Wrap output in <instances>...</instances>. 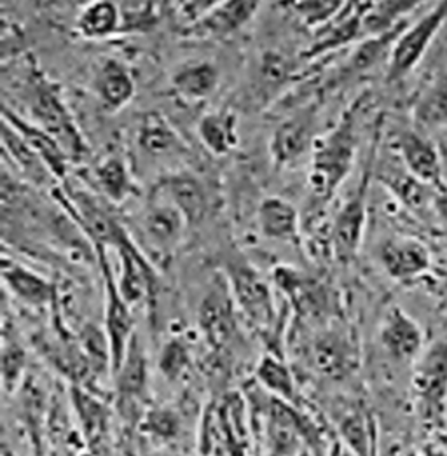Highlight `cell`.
I'll return each instance as SVG.
<instances>
[{"label":"cell","mask_w":447,"mask_h":456,"mask_svg":"<svg viewBox=\"0 0 447 456\" xmlns=\"http://www.w3.org/2000/svg\"><path fill=\"white\" fill-rule=\"evenodd\" d=\"M369 93L360 94L345 110L337 125L316 140L312 151L310 191L314 201L323 207L348 179L358 151V116Z\"/></svg>","instance_id":"cell-1"},{"label":"cell","mask_w":447,"mask_h":456,"mask_svg":"<svg viewBox=\"0 0 447 456\" xmlns=\"http://www.w3.org/2000/svg\"><path fill=\"white\" fill-rule=\"evenodd\" d=\"M28 70L27 105L32 123L56 138L69 154L70 161L85 159L90 154V147L79 132L58 86L37 65L32 63Z\"/></svg>","instance_id":"cell-2"},{"label":"cell","mask_w":447,"mask_h":456,"mask_svg":"<svg viewBox=\"0 0 447 456\" xmlns=\"http://www.w3.org/2000/svg\"><path fill=\"white\" fill-rule=\"evenodd\" d=\"M379 135H381V123L378 125L374 142L370 145V152L367 158V165H365V170L362 172L357 187L354 189L352 196L337 212L329 231V250L332 257L341 265H350L357 257L362 240H363V231L367 223V200H369V189H370V181H372L376 159H378Z\"/></svg>","instance_id":"cell-3"},{"label":"cell","mask_w":447,"mask_h":456,"mask_svg":"<svg viewBox=\"0 0 447 456\" xmlns=\"http://www.w3.org/2000/svg\"><path fill=\"white\" fill-rule=\"evenodd\" d=\"M412 392L423 421L443 428L447 419V339L432 343L416 361Z\"/></svg>","instance_id":"cell-4"},{"label":"cell","mask_w":447,"mask_h":456,"mask_svg":"<svg viewBox=\"0 0 447 456\" xmlns=\"http://www.w3.org/2000/svg\"><path fill=\"white\" fill-rule=\"evenodd\" d=\"M224 276L238 312H241L256 329L269 332L278 319V312L268 280L243 259L227 261Z\"/></svg>","instance_id":"cell-5"},{"label":"cell","mask_w":447,"mask_h":456,"mask_svg":"<svg viewBox=\"0 0 447 456\" xmlns=\"http://www.w3.org/2000/svg\"><path fill=\"white\" fill-rule=\"evenodd\" d=\"M447 21V0L434 4L416 21L409 23L395 41L388 58L386 81L397 83L407 77L425 58L434 39Z\"/></svg>","instance_id":"cell-6"},{"label":"cell","mask_w":447,"mask_h":456,"mask_svg":"<svg viewBox=\"0 0 447 456\" xmlns=\"http://www.w3.org/2000/svg\"><path fill=\"white\" fill-rule=\"evenodd\" d=\"M98 265L103 276V289H105V312H103V330L110 348V361H112V374L123 364L128 346L134 339V320L132 314V305L125 299L118 287V280L110 270L107 252H96Z\"/></svg>","instance_id":"cell-7"},{"label":"cell","mask_w":447,"mask_h":456,"mask_svg":"<svg viewBox=\"0 0 447 456\" xmlns=\"http://www.w3.org/2000/svg\"><path fill=\"white\" fill-rule=\"evenodd\" d=\"M320 112L318 107L310 103L285 121H281L269 142V152L274 167L283 168L299 161L308 151H313L318 140Z\"/></svg>","instance_id":"cell-8"},{"label":"cell","mask_w":447,"mask_h":456,"mask_svg":"<svg viewBox=\"0 0 447 456\" xmlns=\"http://www.w3.org/2000/svg\"><path fill=\"white\" fill-rule=\"evenodd\" d=\"M236 308L225 276L224 280L217 276L205 292L198 310L199 329L215 350L224 348L236 332Z\"/></svg>","instance_id":"cell-9"},{"label":"cell","mask_w":447,"mask_h":456,"mask_svg":"<svg viewBox=\"0 0 447 456\" xmlns=\"http://www.w3.org/2000/svg\"><path fill=\"white\" fill-rule=\"evenodd\" d=\"M189 228L179 210L158 194H152L140 216V231L159 256H170L177 250Z\"/></svg>","instance_id":"cell-10"},{"label":"cell","mask_w":447,"mask_h":456,"mask_svg":"<svg viewBox=\"0 0 447 456\" xmlns=\"http://www.w3.org/2000/svg\"><path fill=\"white\" fill-rule=\"evenodd\" d=\"M367 4L369 2H345L343 9L327 25L314 30L312 45L299 54V60L313 61L352 43L363 41L362 20Z\"/></svg>","instance_id":"cell-11"},{"label":"cell","mask_w":447,"mask_h":456,"mask_svg":"<svg viewBox=\"0 0 447 456\" xmlns=\"http://www.w3.org/2000/svg\"><path fill=\"white\" fill-rule=\"evenodd\" d=\"M395 149L401 163L414 179L435 191L446 189L441 147L430 138L418 130H401L395 137Z\"/></svg>","instance_id":"cell-12"},{"label":"cell","mask_w":447,"mask_h":456,"mask_svg":"<svg viewBox=\"0 0 447 456\" xmlns=\"http://www.w3.org/2000/svg\"><path fill=\"white\" fill-rule=\"evenodd\" d=\"M259 7L261 4L254 0L214 2L194 25L182 28V36L196 41L229 37L250 23Z\"/></svg>","instance_id":"cell-13"},{"label":"cell","mask_w":447,"mask_h":456,"mask_svg":"<svg viewBox=\"0 0 447 456\" xmlns=\"http://www.w3.org/2000/svg\"><path fill=\"white\" fill-rule=\"evenodd\" d=\"M114 250L118 252L121 265L118 287L125 299L132 306L149 301L158 287V274L152 263L145 257L128 232L119 240Z\"/></svg>","instance_id":"cell-14"},{"label":"cell","mask_w":447,"mask_h":456,"mask_svg":"<svg viewBox=\"0 0 447 456\" xmlns=\"http://www.w3.org/2000/svg\"><path fill=\"white\" fill-rule=\"evenodd\" d=\"M312 364L320 376L345 379L358 367V346L354 336L343 329H327L314 338Z\"/></svg>","instance_id":"cell-15"},{"label":"cell","mask_w":447,"mask_h":456,"mask_svg":"<svg viewBox=\"0 0 447 456\" xmlns=\"http://www.w3.org/2000/svg\"><path fill=\"white\" fill-rule=\"evenodd\" d=\"M379 343L397 362H412L425 352V334L419 323L401 306H390L379 327Z\"/></svg>","instance_id":"cell-16"},{"label":"cell","mask_w":447,"mask_h":456,"mask_svg":"<svg viewBox=\"0 0 447 456\" xmlns=\"http://www.w3.org/2000/svg\"><path fill=\"white\" fill-rule=\"evenodd\" d=\"M379 263L390 278L410 281L430 270L432 252L414 236H395L379 247Z\"/></svg>","instance_id":"cell-17"},{"label":"cell","mask_w":447,"mask_h":456,"mask_svg":"<svg viewBox=\"0 0 447 456\" xmlns=\"http://www.w3.org/2000/svg\"><path fill=\"white\" fill-rule=\"evenodd\" d=\"M152 194H158L172 203L185 217L189 228L199 224L208 212V194L205 185L198 177L187 172L161 177L154 185Z\"/></svg>","instance_id":"cell-18"},{"label":"cell","mask_w":447,"mask_h":456,"mask_svg":"<svg viewBox=\"0 0 447 456\" xmlns=\"http://www.w3.org/2000/svg\"><path fill=\"white\" fill-rule=\"evenodd\" d=\"M276 287L290 301L292 308L303 317L321 319L329 314V290L306 274L299 273L292 268L280 266L272 273Z\"/></svg>","instance_id":"cell-19"},{"label":"cell","mask_w":447,"mask_h":456,"mask_svg":"<svg viewBox=\"0 0 447 456\" xmlns=\"http://www.w3.org/2000/svg\"><path fill=\"white\" fill-rule=\"evenodd\" d=\"M2 121L11 125L21 137L28 142V145L39 154V158L45 161L47 170L53 174L56 181H61V183L67 181L70 158L65 152V149L58 143L56 138L51 137L47 132L39 128L37 125H34L32 121L16 114L5 103L2 105Z\"/></svg>","instance_id":"cell-20"},{"label":"cell","mask_w":447,"mask_h":456,"mask_svg":"<svg viewBox=\"0 0 447 456\" xmlns=\"http://www.w3.org/2000/svg\"><path fill=\"white\" fill-rule=\"evenodd\" d=\"M119 406L134 414L147 395L149 387V364L138 334H134L123 364L114 372Z\"/></svg>","instance_id":"cell-21"},{"label":"cell","mask_w":447,"mask_h":456,"mask_svg":"<svg viewBox=\"0 0 447 456\" xmlns=\"http://www.w3.org/2000/svg\"><path fill=\"white\" fill-rule=\"evenodd\" d=\"M94 94L107 112H119L125 109L136 93L134 74L121 60H103L93 79Z\"/></svg>","instance_id":"cell-22"},{"label":"cell","mask_w":447,"mask_h":456,"mask_svg":"<svg viewBox=\"0 0 447 456\" xmlns=\"http://www.w3.org/2000/svg\"><path fill=\"white\" fill-rule=\"evenodd\" d=\"M2 278L7 290L27 306L45 308L56 301V289L47 278L7 257L2 263Z\"/></svg>","instance_id":"cell-23"},{"label":"cell","mask_w":447,"mask_h":456,"mask_svg":"<svg viewBox=\"0 0 447 456\" xmlns=\"http://www.w3.org/2000/svg\"><path fill=\"white\" fill-rule=\"evenodd\" d=\"M136 142L150 158H168L185 151V143L177 130L159 110H149L142 116Z\"/></svg>","instance_id":"cell-24"},{"label":"cell","mask_w":447,"mask_h":456,"mask_svg":"<svg viewBox=\"0 0 447 456\" xmlns=\"http://www.w3.org/2000/svg\"><path fill=\"white\" fill-rule=\"evenodd\" d=\"M261 232L274 241L297 243L301 234V219L297 208L285 198L269 196L261 201L257 210Z\"/></svg>","instance_id":"cell-25"},{"label":"cell","mask_w":447,"mask_h":456,"mask_svg":"<svg viewBox=\"0 0 447 456\" xmlns=\"http://www.w3.org/2000/svg\"><path fill=\"white\" fill-rule=\"evenodd\" d=\"M221 70L212 61H189L172 76V88L187 102H205L217 92Z\"/></svg>","instance_id":"cell-26"},{"label":"cell","mask_w":447,"mask_h":456,"mask_svg":"<svg viewBox=\"0 0 447 456\" xmlns=\"http://www.w3.org/2000/svg\"><path fill=\"white\" fill-rule=\"evenodd\" d=\"M2 145L5 154L12 159V165H16V168L25 175L27 181L36 183L37 187L54 189L56 179L47 170L45 161L28 145V142L5 121H2Z\"/></svg>","instance_id":"cell-27"},{"label":"cell","mask_w":447,"mask_h":456,"mask_svg":"<svg viewBox=\"0 0 447 456\" xmlns=\"http://www.w3.org/2000/svg\"><path fill=\"white\" fill-rule=\"evenodd\" d=\"M257 385L276 399L299 408V390L289 364L276 354H266L256 367Z\"/></svg>","instance_id":"cell-28"},{"label":"cell","mask_w":447,"mask_h":456,"mask_svg":"<svg viewBox=\"0 0 447 456\" xmlns=\"http://www.w3.org/2000/svg\"><path fill=\"white\" fill-rule=\"evenodd\" d=\"M198 137L214 156L231 154L240 142L238 116L232 110L205 114L198 123Z\"/></svg>","instance_id":"cell-29"},{"label":"cell","mask_w":447,"mask_h":456,"mask_svg":"<svg viewBox=\"0 0 447 456\" xmlns=\"http://www.w3.org/2000/svg\"><path fill=\"white\" fill-rule=\"evenodd\" d=\"M76 30L88 41H102L121 34L119 4L109 0L86 4L77 14Z\"/></svg>","instance_id":"cell-30"},{"label":"cell","mask_w":447,"mask_h":456,"mask_svg":"<svg viewBox=\"0 0 447 456\" xmlns=\"http://www.w3.org/2000/svg\"><path fill=\"white\" fill-rule=\"evenodd\" d=\"M423 4L409 0H385V2H369L362 20L363 39L385 36L402 23L419 9Z\"/></svg>","instance_id":"cell-31"},{"label":"cell","mask_w":447,"mask_h":456,"mask_svg":"<svg viewBox=\"0 0 447 456\" xmlns=\"http://www.w3.org/2000/svg\"><path fill=\"white\" fill-rule=\"evenodd\" d=\"M376 168L383 170L378 175V179L381 181V183H385L394 192V196H397L403 205L409 207L410 210L421 212L425 207L434 205L437 191L432 189L430 185L419 183L418 179H414L405 170L402 163H401V167H392V168H388L385 165L383 167L376 165Z\"/></svg>","instance_id":"cell-32"},{"label":"cell","mask_w":447,"mask_h":456,"mask_svg":"<svg viewBox=\"0 0 447 456\" xmlns=\"http://www.w3.org/2000/svg\"><path fill=\"white\" fill-rule=\"evenodd\" d=\"M94 179L98 183L100 192L110 201V203H123L126 201L134 191V179L128 170L126 161L118 156H107L96 165Z\"/></svg>","instance_id":"cell-33"},{"label":"cell","mask_w":447,"mask_h":456,"mask_svg":"<svg viewBox=\"0 0 447 456\" xmlns=\"http://www.w3.org/2000/svg\"><path fill=\"white\" fill-rule=\"evenodd\" d=\"M337 430L350 455H374V428L365 411L360 408L345 411L337 423Z\"/></svg>","instance_id":"cell-34"},{"label":"cell","mask_w":447,"mask_h":456,"mask_svg":"<svg viewBox=\"0 0 447 456\" xmlns=\"http://www.w3.org/2000/svg\"><path fill=\"white\" fill-rule=\"evenodd\" d=\"M414 119L428 130L447 128V74L434 81L414 105Z\"/></svg>","instance_id":"cell-35"},{"label":"cell","mask_w":447,"mask_h":456,"mask_svg":"<svg viewBox=\"0 0 447 456\" xmlns=\"http://www.w3.org/2000/svg\"><path fill=\"white\" fill-rule=\"evenodd\" d=\"M409 25V21L402 23L401 27H397L395 30L385 34V36H378V37H369L358 43V46L354 49V53L350 54L345 72L346 74H358V72H365L369 69H372L374 65H378L383 56L388 54L394 49L395 41L399 39V36L402 34L403 28Z\"/></svg>","instance_id":"cell-36"},{"label":"cell","mask_w":447,"mask_h":456,"mask_svg":"<svg viewBox=\"0 0 447 456\" xmlns=\"http://www.w3.org/2000/svg\"><path fill=\"white\" fill-rule=\"evenodd\" d=\"M345 2L334 0H303V2H285L280 4V9H285L297 21L308 27L312 32L327 25L341 9Z\"/></svg>","instance_id":"cell-37"},{"label":"cell","mask_w":447,"mask_h":456,"mask_svg":"<svg viewBox=\"0 0 447 456\" xmlns=\"http://www.w3.org/2000/svg\"><path fill=\"white\" fill-rule=\"evenodd\" d=\"M27 354L25 348L12 338L4 334L2 346V385L5 394H14L25 381Z\"/></svg>","instance_id":"cell-38"},{"label":"cell","mask_w":447,"mask_h":456,"mask_svg":"<svg viewBox=\"0 0 447 456\" xmlns=\"http://www.w3.org/2000/svg\"><path fill=\"white\" fill-rule=\"evenodd\" d=\"M259 90L263 94L278 92L292 76L290 60L280 51H266L259 63Z\"/></svg>","instance_id":"cell-39"},{"label":"cell","mask_w":447,"mask_h":456,"mask_svg":"<svg viewBox=\"0 0 447 456\" xmlns=\"http://www.w3.org/2000/svg\"><path fill=\"white\" fill-rule=\"evenodd\" d=\"M121 9V34H142L152 30L161 18L158 4L152 2H125Z\"/></svg>","instance_id":"cell-40"},{"label":"cell","mask_w":447,"mask_h":456,"mask_svg":"<svg viewBox=\"0 0 447 456\" xmlns=\"http://www.w3.org/2000/svg\"><path fill=\"white\" fill-rule=\"evenodd\" d=\"M191 364H192L191 348L183 339L172 338L163 346L159 355V370L167 379L177 381L191 369Z\"/></svg>","instance_id":"cell-41"},{"label":"cell","mask_w":447,"mask_h":456,"mask_svg":"<svg viewBox=\"0 0 447 456\" xmlns=\"http://www.w3.org/2000/svg\"><path fill=\"white\" fill-rule=\"evenodd\" d=\"M143 428L159 439H172L179 434V416L167 408H154L143 416Z\"/></svg>","instance_id":"cell-42"},{"label":"cell","mask_w":447,"mask_h":456,"mask_svg":"<svg viewBox=\"0 0 447 456\" xmlns=\"http://www.w3.org/2000/svg\"><path fill=\"white\" fill-rule=\"evenodd\" d=\"M434 208L437 210L439 217L447 224V187L443 191H437L435 200H434Z\"/></svg>","instance_id":"cell-43"},{"label":"cell","mask_w":447,"mask_h":456,"mask_svg":"<svg viewBox=\"0 0 447 456\" xmlns=\"http://www.w3.org/2000/svg\"><path fill=\"white\" fill-rule=\"evenodd\" d=\"M441 156H443V175H444V183L447 187V145L441 149Z\"/></svg>","instance_id":"cell-44"},{"label":"cell","mask_w":447,"mask_h":456,"mask_svg":"<svg viewBox=\"0 0 447 456\" xmlns=\"http://www.w3.org/2000/svg\"><path fill=\"white\" fill-rule=\"evenodd\" d=\"M4 456H14V455H12V453H11V452H9V450H5V452H4Z\"/></svg>","instance_id":"cell-45"}]
</instances>
